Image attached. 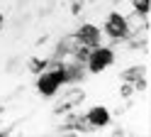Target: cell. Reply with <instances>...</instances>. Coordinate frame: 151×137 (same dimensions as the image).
I'll return each instance as SVG.
<instances>
[{
  "label": "cell",
  "mask_w": 151,
  "mask_h": 137,
  "mask_svg": "<svg viewBox=\"0 0 151 137\" xmlns=\"http://www.w3.org/2000/svg\"><path fill=\"white\" fill-rule=\"evenodd\" d=\"M105 32H107L112 39H122V37L129 34V22H127L119 12H112V15H107V20H105Z\"/></svg>",
  "instance_id": "3"
},
{
  "label": "cell",
  "mask_w": 151,
  "mask_h": 137,
  "mask_svg": "<svg viewBox=\"0 0 151 137\" xmlns=\"http://www.w3.org/2000/svg\"><path fill=\"white\" fill-rule=\"evenodd\" d=\"M139 76H144V66H134V68H129V71L122 74V78H124V81H137Z\"/></svg>",
  "instance_id": "6"
},
{
  "label": "cell",
  "mask_w": 151,
  "mask_h": 137,
  "mask_svg": "<svg viewBox=\"0 0 151 137\" xmlns=\"http://www.w3.org/2000/svg\"><path fill=\"white\" fill-rule=\"evenodd\" d=\"M0 27H3V15H0Z\"/></svg>",
  "instance_id": "12"
},
{
  "label": "cell",
  "mask_w": 151,
  "mask_h": 137,
  "mask_svg": "<svg viewBox=\"0 0 151 137\" xmlns=\"http://www.w3.org/2000/svg\"><path fill=\"white\" fill-rule=\"evenodd\" d=\"M115 61V54H112V49H105V47H93L90 54H88V61H86V68L90 74H100L105 71V68Z\"/></svg>",
  "instance_id": "1"
},
{
  "label": "cell",
  "mask_w": 151,
  "mask_h": 137,
  "mask_svg": "<svg viewBox=\"0 0 151 137\" xmlns=\"http://www.w3.org/2000/svg\"><path fill=\"white\" fill-rule=\"evenodd\" d=\"M86 117H88V122L93 125V130H95V127H105L110 122V113H107V108H102V105H95Z\"/></svg>",
  "instance_id": "5"
},
{
  "label": "cell",
  "mask_w": 151,
  "mask_h": 137,
  "mask_svg": "<svg viewBox=\"0 0 151 137\" xmlns=\"http://www.w3.org/2000/svg\"><path fill=\"white\" fill-rule=\"evenodd\" d=\"M61 86H63V74L61 71H44L39 76V81H37V88H39V93L44 98H51Z\"/></svg>",
  "instance_id": "2"
},
{
  "label": "cell",
  "mask_w": 151,
  "mask_h": 137,
  "mask_svg": "<svg viewBox=\"0 0 151 137\" xmlns=\"http://www.w3.org/2000/svg\"><path fill=\"white\" fill-rule=\"evenodd\" d=\"M15 66H17V59H10V61H7V68H5V71H15Z\"/></svg>",
  "instance_id": "10"
},
{
  "label": "cell",
  "mask_w": 151,
  "mask_h": 137,
  "mask_svg": "<svg viewBox=\"0 0 151 137\" xmlns=\"http://www.w3.org/2000/svg\"><path fill=\"white\" fill-rule=\"evenodd\" d=\"M0 113H3V108H0Z\"/></svg>",
  "instance_id": "13"
},
{
  "label": "cell",
  "mask_w": 151,
  "mask_h": 137,
  "mask_svg": "<svg viewBox=\"0 0 151 137\" xmlns=\"http://www.w3.org/2000/svg\"><path fill=\"white\" fill-rule=\"evenodd\" d=\"M12 132H15V127L10 125V127H5V130H3V132H0V137H5V135H12Z\"/></svg>",
  "instance_id": "11"
},
{
  "label": "cell",
  "mask_w": 151,
  "mask_h": 137,
  "mask_svg": "<svg viewBox=\"0 0 151 137\" xmlns=\"http://www.w3.org/2000/svg\"><path fill=\"white\" fill-rule=\"evenodd\" d=\"M117 3H119V0H117Z\"/></svg>",
  "instance_id": "14"
},
{
  "label": "cell",
  "mask_w": 151,
  "mask_h": 137,
  "mask_svg": "<svg viewBox=\"0 0 151 137\" xmlns=\"http://www.w3.org/2000/svg\"><path fill=\"white\" fill-rule=\"evenodd\" d=\"M76 39H78V44H83V47H90V49H93V47H98V44H100V27L86 22V25L78 29Z\"/></svg>",
  "instance_id": "4"
},
{
  "label": "cell",
  "mask_w": 151,
  "mask_h": 137,
  "mask_svg": "<svg viewBox=\"0 0 151 137\" xmlns=\"http://www.w3.org/2000/svg\"><path fill=\"white\" fill-rule=\"evenodd\" d=\"M27 66H29L32 74H39L42 68H46V61H44V59H29V64H27Z\"/></svg>",
  "instance_id": "7"
},
{
  "label": "cell",
  "mask_w": 151,
  "mask_h": 137,
  "mask_svg": "<svg viewBox=\"0 0 151 137\" xmlns=\"http://www.w3.org/2000/svg\"><path fill=\"white\" fill-rule=\"evenodd\" d=\"M134 10H137L139 15L146 17V12H149V0H137V3H134Z\"/></svg>",
  "instance_id": "8"
},
{
  "label": "cell",
  "mask_w": 151,
  "mask_h": 137,
  "mask_svg": "<svg viewBox=\"0 0 151 137\" xmlns=\"http://www.w3.org/2000/svg\"><path fill=\"white\" fill-rule=\"evenodd\" d=\"M132 91H134L132 81H124V86H122V95H124V98H129V95H132Z\"/></svg>",
  "instance_id": "9"
}]
</instances>
